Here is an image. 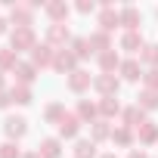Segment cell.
<instances>
[{"label":"cell","mask_w":158,"mask_h":158,"mask_svg":"<svg viewBox=\"0 0 158 158\" xmlns=\"http://www.w3.org/2000/svg\"><path fill=\"white\" fill-rule=\"evenodd\" d=\"M37 47V37H34V28H16L10 31V50H34Z\"/></svg>","instance_id":"6da1fadb"},{"label":"cell","mask_w":158,"mask_h":158,"mask_svg":"<svg viewBox=\"0 0 158 158\" xmlns=\"http://www.w3.org/2000/svg\"><path fill=\"white\" fill-rule=\"evenodd\" d=\"M53 59H56V50L50 44H37L31 50V65L34 68H53Z\"/></svg>","instance_id":"7a4b0ae2"},{"label":"cell","mask_w":158,"mask_h":158,"mask_svg":"<svg viewBox=\"0 0 158 158\" xmlns=\"http://www.w3.org/2000/svg\"><path fill=\"white\" fill-rule=\"evenodd\" d=\"M3 133L10 136V143H19V139L28 133V121L19 118V115H10V118L3 121Z\"/></svg>","instance_id":"3957f363"},{"label":"cell","mask_w":158,"mask_h":158,"mask_svg":"<svg viewBox=\"0 0 158 158\" xmlns=\"http://www.w3.org/2000/svg\"><path fill=\"white\" fill-rule=\"evenodd\" d=\"M53 68H56L59 74H71V71H77V56H74L71 50H56Z\"/></svg>","instance_id":"277c9868"},{"label":"cell","mask_w":158,"mask_h":158,"mask_svg":"<svg viewBox=\"0 0 158 158\" xmlns=\"http://www.w3.org/2000/svg\"><path fill=\"white\" fill-rule=\"evenodd\" d=\"M118 87H121V81H118L115 74H96V77H93V90H96L99 96H115Z\"/></svg>","instance_id":"5b68a950"},{"label":"cell","mask_w":158,"mask_h":158,"mask_svg":"<svg viewBox=\"0 0 158 158\" xmlns=\"http://www.w3.org/2000/svg\"><path fill=\"white\" fill-rule=\"evenodd\" d=\"M37 6H25V3H13L10 6V19L16 22V28H31V16Z\"/></svg>","instance_id":"8992f818"},{"label":"cell","mask_w":158,"mask_h":158,"mask_svg":"<svg viewBox=\"0 0 158 158\" xmlns=\"http://www.w3.org/2000/svg\"><path fill=\"white\" fill-rule=\"evenodd\" d=\"M121 121H124V127H130V130L136 133V130L146 124V112H143V109L133 102V106H127V109L121 112Z\"/></svg>","instance_id":"52a82bcc"},{"label":"cell","mask_w":158,"mask_h":158,"mask_svg":"<svg viewBox=\"0 0 158 158\" xmlns=\"http://www.w3.org/2000/svg\"><path fill=\"white\" fill-rule=\"evenodd\" d=\"M90 87H93L90 71L77 68V71H71V74H68V90H71V93H84V90H90Z\"/></svg>","instance_id":"ba28073f"},{"label":"cell","mask_w":158,"mask_h":158,"mask_svg":"<svg viewBox=\"0 0 158 158\" xmlns=\"http://www.w3.org/2000/svg\"><path fill=\"white\" fill-rule=\"evenodd\" d=\"M68 40H71L68 25H50V28H47V44H50V47H62V50H65Z\"/></svg>","instance_id":"9c48e42d"},{"label":"cell","mask_w":158,"mask_h":158,"mask_svg":"<svg viewBox=\"0 0 158 158\" xmlns=\"http://www.w3.org/2000/svg\"><path fill=\"white\" fill-rule=\"evenodd\" d=\"M81 118H77V115H65L62 118V124H59V139H74L77 133H81Z\"/></svg>","instance_id":"30bf717a"},{"label":"cell","mask_w":158,"mask_h":158,"mask_svg":"<svg viewBox=\"0 0 158 158\" xmlns=\"http://www.w3.org/2000/svg\"><path fill=\"white\" fill-rule=\"evenodd\" d=\"M96 62H99V71H102V74H115V71L121 68V62H124V59H121L115 50H106V53H99V59H96Z\"/></svg>","instance_id":"8fae6325"},{"label":"cell","mask_w":158,"mask_h":158,"mask_svg":"<svg viewBox=\"0 0 158 158\" xmlns=\"http://www.w3.org/2000/svg\"><path fill=\"white\" fill-rule=\"evenodd\" d=\"M96 106H99V118H102V121H112V118H118V115L124 112V109H121V102H118L115 96H102Z\"/></svg>","instance_id":"7c38bea8"},{"label":"cell","mask_w":158,"mask_h":158,"mask_svg":"<svg viewBox=\"0 0 158 158\" xmlns=\"http://www.w3.org/2000/svg\"><path fill=\"white\" fill-rule=\"evenodd\" d=\"M13 74H16V84H25V87H31V84L37 81V68H34L31 62H19V65L13 68Z\"/></svg>","instance_id":"4fadbf2b"},{"label":"cell","mask_w":158,"mask_h":158,"mask_svg":"<svg viewBox=\"0 0 158 158\" xmlns=\"http://www.w3.org/2000/svg\"><path fill=\"white\" fill-rule=\"evenodd\" d=\"M118 71H121L124 81H130V84H133V81H143V74H146V71H143V65H139V59H124Z\"/></svg>","instance_id":"5bb4252c"},{"label":"cell","mask_w":158,"mask_h":158,"mask_svg":"<svg viewBox=\"0 0 158 158\" xmlns=\"http://www.w3.org/2000/svg\"><path fill=\"white\" fill-rule=\"evenodd\" d=\"M44 13L53 19V25H65V19H68V3H65V0H53V3L44 6Z\"/></svg>","instance_id":"9a60e30c"},{"label":"cell","mask_w":158,"mask_h":158,"mask_svg":"<svg viewBox=\"0 0 158 158\" xmlns=\"http://www.w3.org/2000/svg\"><path fill=\"white\" fill-rule=\"evenodd\" d=\"M37 152H40V158H62V139L59 136H47V139H40Z\"/></svg>","instance_id":"2e32d148"},{"label":"cell","mask_w":158,"mask_h":158,"mask_svg":"<svg viewBox=\"0 0 158 158\" xmlns=\"http://www.w3.org/2000/svg\"><path fill=\"white\" fill-rule=\"evenodd\" d=\"M77 118H81L84 124H93V121H99V106L96 102H90V99H81L77 102V112H74Z\"/></svg>","instance_id":"e0dca14e"},{"label":"cell","mask_w":158,"mask_h":158,"mask_svg":"<svg viewBox=\"0 0 158 158\" xmlns=\"http://www.w3.org/2000/svg\"><path fill=\"white\" fill-rule=\"evenodd\" d=\"M118 19H121V25H124L127 31H136L143 16H139V10H136V6H124V10L118 13Z\"/></svg>","instance_id":"ac0fdd59"},{"label":"cell","mask_w":158,"mask_h":158,"mask_svg":"<svg viewBox=\"0 0 158 158\" xmlns=\"http://www.w3.org/2000/svg\"><path fill=\"white\" fill-rule=\"evenodd\" d=\"M115 25H121V19H118V13L112 10V6H102V13H99V31H115Z\"/></svg>","instance_id":"d6986e66"},{"label":"cell","mask_w":158,"mask_h":158,"mask_svg":"<svg viewBox=\"0 0 158 158\" xmlns=\"http://www.w3.org/2000/svg\"><path fill=\"white\" fill-rule=\"evenodd\" d=\"M143 37H139V31H124V37H121V50H127V53H143Z\"/></svg>","instance_id":"ffe728a7"},{"label":"cell","mask_w":158,"mask_h":158,"mask_svg":"<svg viewBox=\"0 0 158 158\" xmlns=\"http://www.w3.org/2000/svg\"><path fill=\"white\" fill-rule=\"evenodd\" d=\"M133 139H136V133H133L130 127H124V124L112 130V143H115V146H121V149H127V146H133Z\"/></svg>","instance_id":"44dd1931"},{"label":"cell","mask_w":158,"mask_h":158,"mask_svg":"<svg viewBox=\"0 0 158 158\" xmlns=\"http://www.w3.org/2000/svg\"><path fill=\"white\" fill-rule=\"evenodd\" d=\"M10 96H13V102H16V106H28V102L34 99L31 87H25V84H13V87H10Z\"/></svg>","instance_id":"7402d4cb"},{"label":"cell","mask_w":158,"mask_h":158,"mask_svg":"<svg viewBox=\"0 0 158 158\" xmlns=\"http://www.w3.org/2000/svg\"><path fill=\"white\" fill-rule=\"evenodd\" d=\"M65 115H68V112H65V106H62V102H50V106H47V112H44V121H47V124H56V127H59Z\"/></svg>","instance_id":"603a6c76"},{"label":"cell","mask_w":158,"mask_h":158,"mask_svg":"<svg viewBox=\"0 0 158 158\" xmlns=\"http://www.w3.org/2000/svg\"><path fill=\"white\" fill-rule=\"evenodd\" d=\"M90 139L93 143H102V139H112V127H109V121H93L90 124Z\"/></svg>","instance_id":"cb8c5ba5"},{"label":"cell","mask_w":158,"mask_h":158,"mask_svg":"<svg viewBox=\"0 0 158 158\" xmlns=\"http://www.w3.org/2000/svg\"><path fill=\"white\" fill-rule=\"evenodd\" d=\"M136 139L143 143V146H152V143H158V124H152V121H146L139 130H136Z\"/></svg>","instance_id":"d4e9b609"},{"label":"cell","mask_w":158,"mask_h":158,"mask_svg":"<svg viewBox=\"0 0 158 158\" xmlns=\"http://www.w3.org/2000/svg\"><path fill=\"white\" fill-rule=\"evenodd\" d=\"M136 106H139L143 112H155V109H158V93L143 87V90H139V96H136Z\"/></svg>","instance_id":"484cf974"},{"label":"cell","mask_w":158,"mask_h":158,"mask_svg":"<svg viewBox=\"0 0 158 158\" xmlns=\"http://www.w3.org/2000/svg\"><path fill=\"white\" fill-rule=\"evenodd\" d=\"M87 40H90V47H93L96 53H106V50H115V47H112V37H109L106 31H93V34H90Z\"/></svg>","instance_id":"4316f807"},{"label":"cell","mask_w":158,"mask_h":158,"mask_svg":"<svg viewBox=\"0 0 158 158\" xmlns=\"http://www.w3.org/2000/svg\"><path fill=\"white\" fill-rule=\"evenodd\" d=\"M71 53L77 56V62H81V59H90L93 47H90V40H87V37H74V40H71Z\"/></svg>","instance_id":"83f0119b"},{"label":"cell","mask_w":158,"mask_h":158,"mask_svg":"<svg viewBox=\"0 0 158 158\" xmlns=\"http://www.w3.org/2000/svg\"><path fill=\"white\" fill-rule=\"evenodd\" d=\"M74 158H96V143L93 139H77L74 143Z\"/></svg>","instance_id":"f1b7e54d"},{"label":"cell","mask_w":158,"mask_h":158,"mask_svg":"<svg viewBox=\"0 0 158 158\" xmlns=\"http://www.w3.org/2000/svg\"><path fill=\"white\" fill-rule=\"evenodd\" d=\"M19 65V53L16 50H0V71H13Z\"/></svg>","instance_id":"f546056e"},{"label":"cell","mask_w":158,"mask_h":158,"mask_svg":"<svg viewBox=\"0 0 158 158\" xmlns=\"http://www.w3.org/2000/svg\"><path fill=\"white\" fill-rule=\"evenodd\" d=\"M139 59H143L149 68H158V44H146L143 53H139Z\"/></svg>","instance_id":"4dcf8cb0"},{"label":"cell","mask_w":158,"mask_h":158,"mask_svg":"<svg viewBox=\"0 0 158 158\" xmlns=\"http://www.w3.org/2000/svg\"><path fill=\"white\" fill-rule=\"evenodd\" d=\"M25 152L19 149V143H3L0 146V158H22Z\"/></svg>","instance_id":"1f68e13d"},{"label":"cell","mask_w":158,"mask_h":158,"mask_svg":"<svg viewBox=\"0 0 158 158\" xmlns=\"http://www.w3.org/2000/svg\"><path fill=\"white\" fill-rule=\"evenodd\" d=\"M143 84H146V90H155L158 93V68H149L143 74Z\"/></svg>","instance_id":"d6a6232c"},{"label":"cell","mask_w":158,"mask_h":158,"mask_svg":"<svg viewBox=\"0 0 158 158\" xmlns=\"http://www.w3.org/2000/svg\"><path fill=\"white\" fill-rule=\"evenodd\" d=\"M96 6H93V0H81V3H77V13H93Z\"/></svg>","instance_id":"836d02e7"},{"label":"cell","mask_w":158,"mask_h":158,"mask_svg":"<svg viewBox=\"0 0 158 158\" xmlns=\"http://www.w3.org/2000/svg\"><path fill=\"white\" fill-rule=\"evenodd\" d=\"M13 106V96H10V90H3L0 93V109H10Z\"/></svg>","instance_id":"e575fe53"},{"label":"cell","mask_w":158,"mask_h":158,"mask_svg":"<svg viewBox=\"0 0 158 158\" xmlns=\"http://www.w3.org/2000/svg\"><path fill=\"white\" fill-rule=\"evenodd\" d=\"M127 158H149V155H146L143 149H130V152H127Z\"/></svg>","instance_id":"d590c367"},{"label":"cell","mask_w":158,"mask_h":158,"mask_svg":"<svg viewBox=\"0 0 158 158\" xmlns=\"http://www.w3.org/2000/svg\"><path fill=\"white\" fill-rule=\"evenodd\" d=\"M6 25H10V22H6V19H3V16H0V34H6V31H10V28H6Z\"/></svg>","instance_id":"8d00e7d4"},{"label":"cell","mask_w":158,"mask_h":158,"mask_svg":"<svg viewBox=\"0 0 158 158\" xmlns=\"http://www.w3.org/2000/svg\"><path fill=\"white\" fill-rule=\"evenodd\" d=\"M22 158H40V152H25Z\"/></svg>","instance_id":"74e56055"},{"label":"cell","mask_w":158,"mask_h":158,"mask_svg":"<svg viewBox=\"0 0 158 158\" xmlns=\"http://www.w3.org/2000/svg\"><path fill=\"white\" fill-rule=\"evenodd\" d=\"M3 90H6V87H3V71H0V93H3Z\"/></svg>","instance_id":"f35d334b"},{"label":"cell","mask_w":158,"mask_h":158,"mask_svg":"<svg viewBox=\"0 0 158 158\" xmlns=\"http://www.w3.org/2000/svg\"><path fill=\"white\" fill-rule=\"evenodd\" d=\"M99 158H115V155H99Z\"/></svg>","instance_id":"ab89813d"}]
</instances>
